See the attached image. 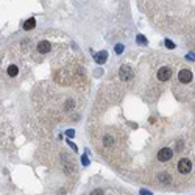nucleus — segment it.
I'll return each instance as SVG.
<instances>
[{
	"label": "nucleus",
	"mask_w": 195,
	"mask_h": 195,
	"mask_svg": "<svg viewBox=\"0 0 195 195\" xmlns=\"http://www.w3.org/2000/svg\"><path fill=\"white\" fill-rule=\"evenodd\" d=\"M119 76H120L122 81H129V80H133L134 72H133L131 67L125 64V66H120V69H119Z\"/></svg>",
	"instance_id": "obj_1"
},
{
	"label": "nucleus",
	"mask_w": 195,
	"mask_h": 195,
	"mask_svg": "<svg viewBox=\"0 0 195 195\" xmlns=\"http://www.w3.org/2000/svg\"><path fill=\"white\" fill-rule=\"evenodd\" d=\"M172 156H173V151H172L170 148H167V147H164V148H161V150L158 151V159H159L161 162H167V161H170V159H172Z\"/></svg>",
	"instance_id": "obj_2"
},
{
	"label": "nucleus",
	"mask_w": 195,
	"mask_h": 195,
	"mask_svg": "<svg viewBox=\"0 0 195 195\" xmlns=\"http://www.w3.org/2000/svg\"><path fill=\"white\" fill-rule=\"evenodd\" d=\"M178 170H179V173H189V172L192 170V162H190L189 159H186V158L179 159V162H178Z\"/></svg>",
	"instance_id": "obj_3"
},
{
	"label": "nucleus",
	"mask_w": 195,
	"mask_h": 195,
	"mask_svg": "<svg viewBox=\"0 0 195 195\" xmlns=\"http://www.w3.org/2000/svg\"><path fill=\"white\" fill-rule=\"evenodd\" d=\"M192 72L189 70V69H181L179 70V73H178V80L181 81V83H190L192 81Z\"/></svg>",
	"instance_id": "obj_4"
},
{
	"label": "nucleus",
	"mask_w": 195,
	"mask_h": 195,
	"mask_svg": "<svg viewBox=\"0 0 195 195\" xmlns=\"http://www.w3.org/2000/svg\"><path fill=\"white\" fill-rule=\"evenodd\" d=\"M156 76H158L159 81H167V80H170V76H172V70L168 67H161L158 70V73H156Z\"/></svg>",
	"instance_id": "obj_5"
},
{
	"label": "nucleus",
	"mask_w": 195,
	"mask_h": 195,
	"mask_svg": "<svg viewBox=\"0 0 195 195\" xmlns=\"http://www.w3.org/2000/svg\"><path fill=\"white\" fill-rule=\"evenodd\" d=\"M50 48H51V45H50L48 41H41L37 44V51H39V53H48Z\"/></svg>",
	"instance_id": "obj_6"
},
{
	"label": "nucleus",
	"mask_w": 195,
	"mask_h": 195,
	"mask_svg": "<svg viewBox=\"0 0 195 195\" xmlns=\"http://www.w3.org/2000/svg\"><path fill=\"white\" fill-rule=\"evenodd\" d=\"M106 59H108V51H98V53L95 55V61L98 62V64H105L106 62Z\"/></svg>",
	"instance_id": "obj_7"
},
{
	"label": "nucleus",
	"mask_w": 195,
	"mask_h": 195,
	"mask_svg": "<svg viewBox=\"0 0 195 195\" xmlns=\"http://www.w3.org/2000/svg\"><path fill=\"white\" fill-rule=\"evenodd\" d=\"M36 27V20L31 17V19H27V20H25L23 22V30L25 31H30V30H33Z\"/></svg>",
	"instance_id": "obj_8"
},
{
	"label": "nucleus",
	"mask_w": 195,
	"mask_h": 195,
	"mask_svg": "<svg viewBox=\"0 0 195 195\" xmlns=\"http://www.w3.org/2000/svg\"><path fill=\"white\" fill-rule=\"evenodd\" d=\"M6 72H8V75H9V76H16V75L19 73V67H17V66H14V64H11V66L8 67V70H6Z\"/></svg>",
	"instance_id": "obj_9"
},
{
	"label": "nucleus",
	"mask_w": 195,
	"mask_h": 195,
	"mask_svg": "<svg viewBox=\"0 0 195 195\" xmlns=\"http://www.w3.org/2000/svg\"><path fill=\"white\" fill-rule=\"evenodd\" d=\"M158 179L161 181V183H170L172 176H170V175H167V173H159V175H158Z\"/></svg>",
	"instance_id": "obj_10"
},
{
	"label": "nucleus",
	"mask_w": 195,
	"mask_h": 195,
	"mask_svg": "<svg viewBox=\"0 0 195 195\" xmlns=\"http://www.w3.org/2000/svg\"><path fill=\"white\" fill-rule=\"evenodd\" d=\"M112 142H114V140H112L111 136H105V137H103V145H106V147H108V145H112Z\"/></svg>",
	"instance_id": "obj_11"
},
{
	"label": "nucleus",
	"mask_w": 195,
	"mask_h": 195,
	"mask_svg": "<svg viewBox=\"0 0 195 195\" xmlns=\"http://www.w3.org/2000/svg\"><path fill=\"white\" fill-rule=\"evenodd\" d=\"M136 42L137 44H147V39H145V36H142V34H137V37H136Z\"/></svg>",
	"instance_id": "obj_12"
},
{
	"label": "nucleus",
	"mask_w": 195,
	"mask_h": 195,
	"mask_svg": "<svg viewBox=\"0 0 195 195\" xmlns=\"http://www.w3.org/2000/svg\"><path fill=\"white\" fill-rule=\"evenodd\" d=\"M122 51H123V45H122V44H117V45H115V53L120 55Z\"/></svg>",
	"instance_id": "obj_13"
},
{
	"label": "nucleus",
	"mask_w": 195,
	"mask_h": 195,
	"mask_svg": "<svg viewBox=\"0 0 195 195\" xmlns=\"http://www.w3.org/2000/svg\"><path fill=\"white\" fill-rule=\"evenodd\" d=\"M165 47L167 48H175V44L170 41V39H165Z\"/></svg>",
	"instance_id": "obj_14"
},
{
	"label": "nucleus",
	"mask_w": 195,
	"mask_h": 195,
	"mask_svg": "<svg viewBox=\"0 0 195 195\" xmlns=\"http://www.w3.org/2000/svg\"><path fill=\"white\" fill-rule=\"evenodd\" d=\"M90 195H103V190L101 189H95V190L90 192Z\"/></svg>",
	"instance_id": "obj_15"
},
{
	"label": "nucleus",
	"mask_w": 195,
	"mask_h": 195,
	"mask_svg": "<svg viewBox=\"0 0 195 195\" xmlns=\"http://www.w3.org/2000/svg\"><path fill=\"white\" fill-rule=\"evenodd\" d=\"M66 134H67L69 137H73V136H75V131H73V129H67V131H66Z\"/></svg>",
	"instance_id": "obj_16"
},
{
	"label": "nucleus",
	"mask_w": 195,
	"mask_h": 195,
	"mask_svg": "<svg viewBox=\"0 0 195 195\" xmlns=\"http://www.w3.org/2000/svg\"><path fill=\"white\" fill-rule=\"evenodd\" d=\"M140 195H151L148 190H140Z\"/></svg>",
	"instance_id": "obj_17"
}]
</instances>
